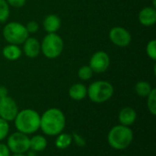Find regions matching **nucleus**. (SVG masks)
<instances>
[{"label":"nucleus","mask_w":156,"mask_h":156,"mask_svg":"<svg viewBox=\"0 0 156 156\" xmlns=\"http://www.w3.org/2000/svg\"><path fill=\"white\" fill-rule=\"evenodd\" d=\"M66 125L64 113L56 108L47 109L40 116L39 129L48 136H57L61 133Z\"/></svg>","instance_id":"nucleus-1"},{"label":"nucleus","mask_w":156,"mask_h":156,"mask_svg":"<svg viewBox=\"0 0 156 156\" xmlns=\"http://www.w3.org/2000/svg\"><path fill=\"white\" fill-rule=\"evenodd\" d=\"M14 121L17 131L28 135L39 130L40 115L34 109L26 108L18 111Z\"/></svg>","instance_id":"nucleus-2"},{"label":"nucleus","mask_w":156,"mask_h":156,"mask_svg":"<svg viewBox=\"0 0 156 156\" xmlns=\"http://www.w3.org/2000/svg\"><path fill=\"white\" fill-rule=\"evenodd\" d=\"M108 143L115 150H124L130 146L133 140V132L124 125L114 126L108 133Z\"/></svg>","instance_id":"nucleus-3"},{"label":"nucleus","mask_w":156,"mask_h":156,"mask_svg":"<svg viewBox=\"0 0 156 156\" xmlns=\"http://www.w3.org/2000/svg\"><path fill=\"white\" fill-rule=\"evenodd\" d=\"M114 88L108 81H95L87 89V95L94 103H104L108 101L113 95Z\"/></svg>","instance_id":"nucleus-4"},{"label":"nucleus","mask_w":156,"mask_h":156,"mask_svg":"<svg viewBox=\"0 0 156 156\" xmlns=\"http://www.w3.org/2000/svg\"><path fill=\"white\" fill-rule=\"evenodd\" d=\"M64 47L63 40L57 33H48L44 37L42 43L40 44V51L48 59H54L58 57Z\"/></svg>","instance_id":"nucleus-5"},{"label":"nucleus","mask_w":156,"mask_h":156,"mask_svg":"<svg viewBox=\"0 0 156 156\" xmlns=\"http://www.w3.org/2000/svg\"><path fill=\"white\" fill-rule=\"evenodd\" d=\"M28 34L26 26L19 22H10L5 26L3 30L5 40L9 44L15 45L23 44L28 38Z\"/></svg>","instance_id":"nucleus-6"},{"label":"nucleus","mask_w":156,"mask_h":156,"mask_svg":"<svg viewBox=\"0 0 156 156\" xmlns=\"http://www.w3.org/2000/svg\"><path fill=\"white\" fill-rule=\"evenodd\" d=\"M29 137L20 131L12 133L7 138V147L13 154H26L29 150Z\"/></svg>","instance_id":"nucleus-7"},{"label":"nucleus","mask_w":156,"mask_h":156,"mask_svg":"<svg viewBox=\"0 0 156 156\" xmlns=\"http://www.w3.org/2000/svg\"><path fill=\"white\" fill-rule=\"evenodd\" d=\"M17 113L18 107L12 97L7 96L0 98V118L9 122L15 120Z\"/></svg>","instance_id":"nucleus-8"},{"label":"nucleus","mask_w":156,"mask_h":156,"mask_svg":"<svg viewBox=\"0 0 156 156\" xmlns=\"http://www.w3.org/2000/svg\"><path fill=\"white\" fill-rule=\"evenodd\" d=\"M109 38L111 41L118 47H127L132 41L131 33L124 28L114 27L110 30Z\"/></svg>","instance_id":"nucleus-9"},{"label":"nucleus","mask_w":156,"mask_h":156,"mask_svg":"<svg viewBox=\"0 0 156 156\" xmlns=\"http://www.w3.org/2000/svg\"><path fill=\"white\" fill-rule=\"evenodd\" d=\"M89 66L94 73H103L110 66V57L103 51H97L91 56Z\"/></svg>","instance_id":"nucleus-10"},{"label":"nucleus","mask_w":156,"mask_h":156,"mask_svg":"<svg viewBox=\"0 0 156 156\" xmlns=\"http://www.w3.org/2000/svg\"><path fill=\"white\" fill-rule=\"evenodd\" d=\"M139 21L145 27L154 26L156 22V9L154 6H146L143 8L138 16Z\"/></svg>","instance_id":"nucleus-11"},{"label":"nucleus","mask_w":156,"mask_h":156,"mask_svg":"<svg viewBox=\"0 0 156 156\" xmlns=\"http://www.w3.org/2000/svg\"><path fill=\"white\" fill-rule=\"evenodd\" d=\"M25 54L29 58H36L40 52V43L36 38H27L23 43Z\"/></svg>","instance_id":"nucleus-12"},{"label":"nucleus","mask_w":156,"mask_h":156,"mask_svg":"<svg viewBox=\"0 0 156 156\" xmlns=\"http://www.w3.org/2000/svg\"><path fill=\"white\" fill-rule=\"evenodd\" d=\"M137 118L136 111L131 108V107H125L123 108L120 113H119V121L120 124L124 125V126H131L133 125Z\"/></svg>","instance_id":"nucleus-13"},{"label":"nucleus","mask_w":156,"mask_h":156,"mask_svg":"<svg viewBox=\"0 0 156 156\" xmlns=\"http://www.w3.org/2000/svg\"><path fill=\"white\" fill-rule=\"evenodd\" d=\"M60 25H61L60 18L54 14L47 16L43 21L44 29L48 33H56L59 29Z\"/></svg>","instance_id":"nucleus-14"},{"label":"nucleus","mask_w":156,"mask_h":156,"mask_svg":"<svg viewBox=\"0 0 156 156\" xmlns=\"http://www.w3.org/2000/svg\"><path fill=\"white\" fill-rule=\"evenodd\" d=\"M69 95L73 100H82L87 96V87L83 84H74L70 86Z\"/></svg>","instance_id":"nucleus-15"},{"label":"nucleus","mask_w":156,"mask_h":156,"mask_svg":"<svg viewBox=\"0 0 156 156\" xmlns=\"http://www.w3.org/2000/svg\"><path fill=\"white\" fill-rule=\"evenodd\" d=\"M48 141L44 136L41 135H36L29 139V149L31 151L37 152H42L47 148Z\"/></svg>","instance_id":"nucleus-16"},{"label":"nucleus","mask_w":156,"mask_h":156,"mask_svg":"<svg viewBox=\"0 0 156 156\" xmlns=\"http://www.w3.org/2000/svg\"><path fill=\"white\" fill-rule=\"evenodd\" d=\"M3 56L9 60V61H16L18 58H20L22 51L20 50V48L17 45L15 44H9L4 47L3 51H2Z\"/></svg>","instance_id":"nucleus-17"},{"label":"nucleus","mask_w":156,"mask_h":156,"mask_svg":"<svg viewBox=\"0 0 156 156\" xmlns=\"http://www.w3.org/2000/svg\"><path fill=\"white\" fill-rule=\"evenodd\" d=\"M72 136L68 133H59L57 135V138L55 140V145L58 149L64 150L70 146L72 143Z\"/></svg>","instance_id":"nucleus-18"},{"label":"nucleus","mask_w":156,"mask_h":156,"mask_svg":"<svg viewBox=\"0 0 156 156\" xmlns=\"http://www.w3.org/2000/svg\"><path fill=\"white\" fill-rule=\"evenodd\" d=\"M152 86L146 81H140L135 85V92L139 97H147V96L152 91Z\"/></svg>","instance_id":"nucleus-19"},{"label":"nucleus","mask_w":156,"mask_h":156,"mask_svg":"<svg viewBox=\"0 0 156 156\" xmlns=\"http://www.w3.org/2000/svg\"><path fill=\"white\" fill-rule=\"evenodd\" d=\"M147 108L149 112L153 115H156V89L153 88L150 94L147 96Z\"/></svg>","instance_id":"nucleus-20"},{"label":"nucleus","mask_w":156,"mask_h":156,"mask_svg":"<svg viewBox=\"0 0 156 156\" xmlns=\"http://www.w3.org/2000/svg\"><path fill=\"white\" fill-rule=\"evenodd\" d=\"M9 5L6 0H0V22L4 23L7 20L9 17Z\"/></svg>","instance_id":"nucleus-21"},{"label":"nucleus","mask_w":156,"mask_h":156,"mask_svg":"<svg viewBox=\"0 0 156 156\" xmlns=\"http://www.w3.org/2000/svg\"><path fill=\"white\" fill-rule=\"evenodd\" d=\"M93 71L89 65H84L80 67L78 71V76L81 80H89L92 77Z\"/></svg>","instance_id":"nucleus-22"},{"label":"nucleus","mask_w":156,"mask_h":156,"mask_svg":"<svg viewBox=\"0 0 156 156\" xmlns=\"http://www.w3.org/2000/svg\"><path fill=\"white\" fill-rule=\"evenodd\" d=\"M146 53L147 55L153 60H156V40H152L148 42L147 46H146Z\"/></svg>","instance_id":"nucleus-23"},{"label":"nucleus","mask_w":156,"mask_h":156,"mask_svg":"<svg viewBox=\"0 0 156 156\" xmlns=\"http://www.w3.org/2000/svg\"><path fill=\"white\" fill-rule=\"evenodd\" d=\"M9 132V124L8 121L0 118V142L7 137Z\"/></svg>","instance_id":"nucleus-24"},{"label":"nucleus","mask_w":156,"mask_h":156,"mask_svg":"<svg viewBox=\"0 0 156 156\" xmlns=\"http://www.w3.org/2000/svg\"><path fill=\"white\" fill-rule=\"evenodd\" d=\"M38 28H39V26H38L37 22L34 21V20L27 22V24L26 25V29L28 33H36L38 30Z\"/></svg>","instance_id":"nucleus-25"},{"label":"nucleus","mask_w":156,"mask_h":156,"mask_svg":"<svg viewBox=\"0 0 156 156\" xmlns=\"http://www.w3.org/2000/svg\"><path fill=\"white\" fill-rule=\"evenodd\" d=\"M26 1L27 0H6L7 4L13 7H16V8H19V7H22L25 4H26Z\"/></svg>","instance_id":"nucleus-26"},{"label":"nucleus","mask_w":156,"mask_h":156,"mask_svg":"<svg viewBox=\"0 0 156 156\" xmlns=\"http://www.w3.org/2000/svg\"><path fill=\"white\" fill-rule=\"evenodd\" d=\"M10 153L6 144L0 143V156H10Z\"/></svg>","instance_id":"nucleus-27"},{"label":"nucleus","mask_w":156,"mask_h":156,"mask_svg":"<svg viewBox=\"0 0 156 156\" xmlns=\"http://www.w3.org/2000/svg\"><path fill=\"white\" fill-rule=\"evenodd\" d=\"M72 140H74L75 143H76L79 146H84V145H85V141H84V139H83L81 136H80L79 134H73Z\"/></svg>","instance_id":"nucleus-28"},{"label":"nucleus","mask_w":156,"mask_h":156,"mask_svg":"<svg viewBox=\"0 0 156 156\" xmlns=\"http://www.w3.org/2000/svg\"><path fill=\"white\" fill-rule=\"evenodd\" d=\"M8 96V90L5 86H0V98H3L5 97Z\"/></svg>","instance_id":"nucleus-29"},{"label":"nucleus","mask_w":156,"mask_h":156,"mask_svg":"<svg viewBox=\"0 0 156 156\" xmlns=\"http://www.w3.org/2000/svg\"><path fill=\"white\" fill-rule=\"evenodd\" d=\"M10 156H27V154H14L13 155Z\"/></svg>","instance_id":"nucleus-30"},{"label":"nucleus","mask_w":156,"mask_h":156,"mask_svg":"<svg viewBox=\"0 0 156 156\" xmlns=\"http://www.w3.org/2000/svg\"><path fill=\"white\" fill-rule=\"evenodd\" d=\"M153 3H154V7H156V0H153Z\"/></svg>","instance_id":"nucleus-31"},{"label":"nucleus","mask_w":156,"mask_h":156,"mask_svg":"<svg viewBox=\"0 0 156 156\" xmlns=\"http://www.w3.org/2000/svg\"><path fill=\"white\" fill-rule=\"evenodd\" d=\"M122 156H129V155H122Z\"/></svg>","instance_id":"nucleus-32"}]
</instances>
